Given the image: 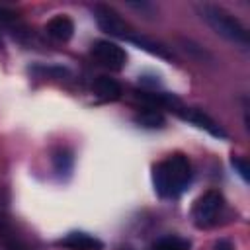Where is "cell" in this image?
Returning a JSON list of instances; mask_svg holds the SVG:
<instances>
[{
	"label": "cell",
	"instance_id": "cell-6",
	"mask_svg": "<svg viewBox=\"0 0 250 250\" xmlns=\"http://www.w3.org/2000/svg\"><path fill=\"white\" fill-rule=\"evenodd\" d=\"M176 113H178L184 121H188V123H191V125H195V127L207 131L211 137H215V139H227V131H225L215 119H211L207 113H203L201 109H197V107H182V105H180V107L176 109Z\"/></svg>",
	"mask_w": 250,
	"mask_h": 250
},
{
	"label": "cell",
	"instance_id": "cell-3",
	"mask_svg": "<svg viewBox=\"0 0 250 250\" xmlns=\"http://www.w3.org/2000/svg\"><path fill=\"white\" fill-rule=\"evenodd\" d=\"M223 195L217 189H209L203 195H199L191 207V219L199 229H207L217 221V215L223 209Z\"/></svg>",
	"mask_w": 250,
	"mask_h": 250
},
{
	"label": "cell",
	"instance_id": "cell-13",
	"mask_svg": "<svg viewBox=\"0 0 250 250\" xmlns=\"http://www.w3.org/2000/svg\"><path fill=\"white\" fill-rule=\"evenodd\" d=\"M135 123L145 127V129H160V127H164L166 119L156 109H143V111H139L135 115Z\"/></svg>",
	"mask_w": 250,
	"mask_h": 250
},
{
	"label": "cell",
	"instance_id": "cell-18",
	"mask_svg": "<svg viewBox=\"0 0 250 250\" xmlns=\"http://www.w3.org/2000/svg\"><path fill=\"white\" fill-rule=\"evenodd\" d=\"M127 6L133 8V10H137V12H143V14H146V16H152V14H154V6L148 4V2H129Z\"/></svg>",
	"mask_w": 250,
	"mask_h": 250
},
{
	"label": "cell",
	"instance_id": "cell-11",
	"mask_svg": "<svg viewBox=\"0 0 250 250\" xmlns=\"http://www.w3.org/2000/svg\"><path fill=\"white\" fill-rule=\"evenodd\" d=\"M129 43L137 45L139 49H143V51H146V53H150V55H154V57H158V59L172 61V53H170L164 45H160L158 41H152V39H148V37H145V35H137V33H135V35L129 39Z\"/></svg>",
	"mask_w": 250,
	"mask_h": 250
},
{
	"label": "cell",
	"instance_id": "cell-9",
	"mask_svg": "<svg viewBox=\"0 0 250 250\" xmlns=\"http://www.w3.org/2000/svg\"><path fill=\"white\" fill-rule=\"evenodd\" d=\"M94 94L102 102H115L121 98V86L111 76H98L94 80Z\"/></svg>",
	"mask_w": 250,
	"mask_h": 250
},
{
	"label": "cell",
	"instance_id": "cell-19",
	"mask_svg": "<svg viewBox=\"0 0 250 250\" xmlns=\"http://www.w3.org/2000/svg\"><path fill=\"white\" fill-rule=\"evenodd\" d=\"M16 18H18V16H16L14 10H8V8L0 6V21H2V23H10V21H14Z\"/></svg>",
	"mask_w": 250,
	"mask_h": 250
},
{
	"label": "cell",
	"instance_id": "cell-4",
	"mask_svg": "<svg viewBox=\"0 0 250 250\" xmlns=\"http://www.w3.org/2000/svg\"><path fill=\"white\" fill-rule=\"evenodd\" d=\"M94 18H96V23L102 31L113 35V37H119V39H125L129 41L133 35H135V29L109 6L105 4H96L94 6Z\"/></svg>",
	"mask_w": 250,
	"mask_h": 250
},
{
	"label": "cell",
	"instance_id": "cell-14",
	"mask_svg": "<svg viewBox=\"0 0 250 250\" xmlns=\"http://www.w3.org/2000/svg\"><path fill=\"white\" fill-rule=\"evenodd\" d=\"M72 166H74V158H72V152L68 148H57L55 154H53V168L59 176H68L72 172Z\"/></svg>",
	"mask_w": 250,
	"mask_h": 250
},
{
	"label": "cell",
	"instance_id": "cell-7",
	"mask_svg": "<svg viewBox=\"0 0 250 250\" xmlns=\"http://www.w3.org/2000/svg\"><path fill=\"white\" fill-rule=\"evenodd\" d=\"M57 246H62L66 250H104V242L84 230L66 232L62 238L57 240Z\"/></svg>",
	"mask_w": 250,
	"mask_h": 250
},
{
	"label": "cell",
	"instance_id": "cell-2",
	"mask_svg": "<svg viewBox=\"0 0 250 250\" xmlns=\"http://www.w3.org/2000/svg\"><path fill=\"white\" fill-rule=\"evenodd\" d=\"M199 18L223 39H227L229 43H232L234 47H240L242 51L248 49L250 45V39H248V31L246 27L230 14L227 12L225 8L217 6V4H209V2H203V4H197L195 6Z\"/></svg>",
	"mask_w": 250,
	"mask_h": 250
},
{
	"label": "cell",
	"instance_id": "cell-8",
	"mask_svg": "<svg viewBox=\"0 0 250 250\" xmlns=\"http://www.w3.org/2000/svg\"><path fill=\"white\" fill-rule=\"evenodd\" d=\"M45 31L49 37H53L55 41H68L72 35H74V21L68 18V16H55L47 21L45 25Z\"/></svg>",
	"mask_w": 250,
	"mask_h": 250
},
{
	"label": "cell",
	"instance_id": "cell-20",
	"mask_svg": "<svg viewBox=\"0 0 250 250\" xmlns=\"http://www.w3.org/2000/svg\"><path fill=\"white\" fill-rule=\"evenodd\" d=\"M213 250H234V244H232L229 238H219V240L213 244Z\"/></svg>",
	"mask_w": 250,
	"mask_h": 250
},
{
	"label": "cell",
	"instance_id": "cell-17",
	"mask_svg": "<svg viewBox=\"0 0 250 250\" xmlns=\"http://www.w3.org/2000/svg\"><path fill=\"white\" fill-rule=\"evenodd\" d=\"M230 166L234 168V172H236L244 182H248V178H250V166H248V162H246L242 156H232V158H230Z\"/></svg>",
	"mask_w": 250,
	"mask_h": 250
},
{
	"label": "cell",
	"instance_id": "cell-15",
	"mask_svg": "<svg viewBox=\"0 0 250 250\" xmlns=\"http://www.w3.org/2000/svg\"><path fill=\"white\" fill-rule=\"evenodd\" d=\"M152 250H189V240L182 236H162L152 244Z\"/></svg>",
	"mask_w": 250,
	"mask_h": 250
},
{
	"label": "cell",
	"instance_id": "cell-10",
	"mask_svg": "<svg viewBox=\"0 0 250 250\" xmlns=\"http://www.w3.org/2000/svg\"><path fill=\"white\" fill-rule=\"evenodd\" d=\"M137 98L145 104L150 105V109L154 107H170V109H178L182 104L174 94H166V92H137Z\"/></svg>",
	"mask_w": 250,
	"mask_h": 250
},
{
	"label": "cell",
	"instance_id": "cell-16",
	"mask_svg": "<svg viewBox=\"0 0 250 250\" xmlns=\"http://www.w3.org/2000/svg\"><path fill=\"white\" fill-rule=\"evenodd\" d=\"M180 43H182V49L188 53V55H191V57H195L197 61H211L213 57L201 47V45H197V43H193L191 39H180Z\"/></svg>",
	"mask_w": 250,
	"mask_h": 250
},
{
	"label": "cell",
	"instance_id": "cell-5",
	"mask_svg": "<svg viewBox=\"0 0 250 250\" xmlns=\"http://www.w3.org/2000/svg\"><path fill=\"white\" fill-rule=\"evenodd\" d=\"M94 61L109 70H121L125 64H127V53L121 45L113 43V41H107V39H98L92 43V49H90Z\"/></svg>",
	"mask_w": 250,
	"mask_h": 250
},
{
	"label": "cell",
	"instance_id": "cell-12",
	"mask_svg": "<svg viewBox=\"0 0 250 250\" xmlns=\"http://www.w3.org/2000/svg\"><path fill=\"white\" fill-rule=\"evenodd\" d=\"M0 244L6 250H27L25 244L21 242V238L14 232L10 221L4 215H0Z\"/></svg>",
	"mask_w": 250,
	"mask_h": 250
},
{
	"label": "cell",
	"instance_id": "cell-1",
	"mask_svg": "<svg viewBox=\"0 0 250 250\" xmlns=\"http://www.w3.org/2000/svg\"><path fill=\"white\" fill-rule=\"evenodd\" d=\"M191 162L186 154H170L166 160L154 164L152 168V184H154V191L164 197V199H172L182 195L188 186L191 184Z\"/></svg>",
	"mask_w": 250,
	"mask_h": 250
}]
</instances>
